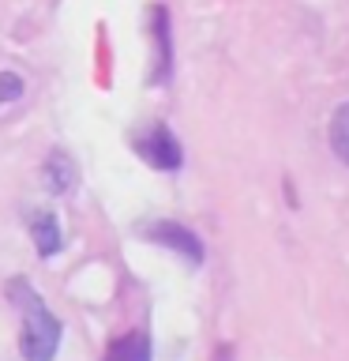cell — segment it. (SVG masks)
<instances>
[{
	"mask_svg": "<svg viewBox=\"0 0 349 361\" xmlns=\"http://www.w3.org/2000/svg\"><path fill=\"white\" fill-rule=\"evenodd\" d=\"M8 301L23 312V331H19V354L27 361H53L56 346H61V320L45 309V301L34 293L27 279H11L8 286Z\"/></svg>",
	"mask_w": 349,
	"mask_h": 361,
	"instance_id": "1",
	"label": "cell"
},
{
	"mask_svg": "<svg viewBox=\"0 0 349 361\" xmlns=\"http://www.w3.org/2000/svg\"><path fill=\"white\" fill-rule=\"evenodd\" d=\"M132 147L154 169H180V162H184V151H180L177 135L165 124H146V128H139L132 135Z\"/></svg>",
	"mask_w": 349,
	"mask_h": 361,
	"instance_id": "2",
	"label": "cell"
},
{
	"mask_svg": "<svg viewBox=\"0 0 349 361\" xmlns=\"http://www.w3.org/2000/svg\"><path fill=\"white\" fill-rule=\"evenodd\" d=\"M146 237L158 245H165V248H177L184 259H191V264H199L203 259V245H199V237L184 230V226H177V222H151L146 226Z\"/></svg>",
	"mask_w": 349,
	"mask_h": 361,
	"instance_id": "3",
	"label": "cell"
},
{
	"mask_svg": "<svg viewBox=\"0 0 349 361\" xmlns=\"http://www.w3.org/2000/svg\"><path fill=\"white\" fill-rule=\"evenodd\" d=\"M151 34H154V83H165L173 68V45H169V11L162 4L151 8Z\"/></svg>",
	"mask_w": 349,
	"mask_h": 361,
	"instance_id": "4",
	"label": "cell"
},
{
	"mask_svg": "<svg viewBox=\"0 0 349 361\" xmlns=\"http://www.w3.org/2000/svg\"><path fill=\"white\" fill-rule=\"evenodd\" d=\"M42 177H45V185H49V192H56V196H68V192H75V185H79V169L64 151H53L45 158Z\"/></svg>",
	"mask_w": 349,
	"mask_h": 361,
	"instance_id": "5",
	"label": "cell"
},
{
	"mask_svg": "<svg viewBox=\"0 0 349 361\" xmlns=\"http://www.w3.org/2000/svg\"><path fill=\"white\" fill-rule=\"evenodd\" d=\"M30 237H34V248L38 256H56L61 252V226H56V214L53 211H34L30 214Z\"/></svg>",
	"mask_w": 349,
	"mask_h": 361,
	"instance_id": "6",
	"label": "cell"
},
{
	"mask_svg": "<svg viewBox=\"0 0 349 361\" xmlns=\"http://www.w3.org/2000/svg\"><path fill=\"white\" fill-rule=\"evenodd\" d=\"M101 361H151V335L146 331H128L117 343H109Z\"/></svg>",
	"mask_w": 349,
	"mask_h": 361,
	"instance_id": "7",
	"label": "cell"
},
{
	"mask_svg": "<svg viewBox=\"0 0 349 361\" xmlns=\"http://www.w3.org/2000/svg\"><path fill=\"white\" fill-rule=\"evenodd\" d=\"M331 147H334V154L349 166V102L338 106L334 117H331Z\"/></svg>",
	"mask_w": 349,
	"mask_h": 361,
	"instance_id": "8",
	"label": "cell"
},
{
	"mask_svg": "<svg viewBox=\"0 0 349 361\" xmlns=\"http://www.w3.org/2000/svg\"><path fill=\"white\" fill-rule=\"evenodd\" d=\"M23 94V79L15 72H0V102H15Z\"/></svg>",
	"mask_w": 349,
	"mask_h": 361,
	"instance_id": "9",
	"label": "cell"
}]
</instances>
